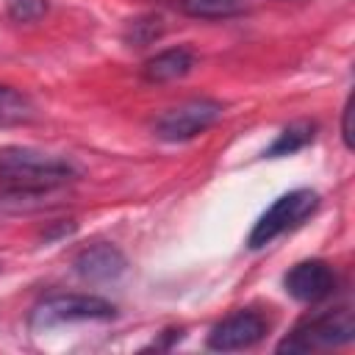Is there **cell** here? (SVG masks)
<instances>
[{
    "label": "cell",
    "instance_id": "cell-1",
    "mask_svg": "<svg viewBox=\"0 0 355 355\" xmlns=\"http://www.w3.org/2000/svg\"><path fill=\"white\" fill-rule=\"evenodd\" d=\"M78 178L69 158L42 153L36 147H0V183L17 191H55Z\"/></svg>",
    "mask_w": 355,
    "mask_h": 355
},
{
    "label": "cell",
    "instance_id": "cell-2",
    "mask_svg": "<svg viewBox=\"0 0 355 355\" xmlns=\"http://www.w3.org/2000/svg\"><path fill=\"white\" fill-rule=\"evenodd\" d=\"M355 338V319L347 305L336 311H322L316 316H308L300 322L280 344L277 352H313V349H330L344 347Z\"/></svg>",
    "mask_w": 355,
    "mask_h": 355
},
{
    "label": "cell",
    "instance_id": "cell-3",
    "mask_svg": "<svg viewBox=\"0 0 355 355\" xmlns=\"http://www.w3.org/2000/svg\"><path fill=\"white\" fill-rule=\"evenodd\" d=\"M116 316V308L94 294H53L33 305L28 324L31 330H50L69 322H108Z\"/></svg>",
    "mask_w": 355,
    "mask_h": 355
},
{
    "label": "cell",
    "instance_id": "cell-4",
    "mask_svg": "<svg viewBox=\"0 0 355 355\" xmlns=\"http://www.w3.org/2000/svg\"><path fill=\"white\" fill-rule=\"evenodd\" d=\"M319 205V194L313 189H294L283 197H277L263 214L261 219L255 222L250 239H247V247L250 250H261L266 247L269 241H275L280 233L297 227L300 222H305Z\"/></svg>",
    "mask_w": 355,
    "mask_h": 355
},
{
    "label": "cell",
    "instance_id": "cell-5",
    "mask_svg": "<svg viewBox=\"0 0 355 355\" xmlns=\"http://www.w3.org/2000/svg\"><path fill=\"white\" fill-rule=\"evenodd\" d=\"M222 111H225L222 103L211 97H194L178 103L155 119V136L164 141H189L202 130H208L211 125H216Z\"/></svg>",
    "mask_w": 355,
    "mask_h": 355
},
{
    "label": "cell",
    "instance_id": "cell-6",
    "mask_svg": "<svg viewBox=\"0 0 355 355\" xmlns=\"http://www.w3.org/2000/svg\"><path fill=\"white\" fill-rule=\"evenodd\" d=\"M266 319L258 311H236L225 316L214 330L208 333V349L216 352H236V349H250L266 336Z\"/></svg>",
    "mask_w": 355,
    "mask_h": 355
},
{
    "label": "cell",
    "instance_id": "cell-7",
    "mask_svg": "<svg viewBox=\"0 0 355 355\" xmlns=\"http://www.w3.org/2000/svg\"><path fill=\"white\" fill-rule=\"evenodd\" d=\"M286 291L300 302H319L333 294L336 288V272L327 261H300L294 263L283 277Z\"/></svg>",
    "mask_w": 355,
    "mask_h": 355
},
{
    "label": "cell",
    "instance_id": "cell-8",
    "mask_svg": "<svg viewBox=\"0 0 355 355\" xmlns=\"http://www.w3.org/2000/svg\"><path fill=\"white\" fill-rule=\"evenodd\" d=\"M128 269V261L125 255L114 247V244H94V247H86L78 252L75 258V272L83 277V280H92V283H108V280H116L122 277Z\"/></svg>",
    "mask_w": 355,
    "mask_h": 355
},
{
    "label": "cell",
    "instance_id": "cell-9",
    "mask_svg": "<svg viewBox=\"0 0 355 355\" xmlns=\"http://www.w3.org/2000/svg\"><path fill=\"white\" fill-rule=\"evenodd\" d=\"M194 61L197 58L189 47H169V50H161L158 55H153L150 61H144L141 75L150 83H169V80L189 75L194 69Z\"/></svg>",
    "mask_w": 355,
    "mask_h": 355
},
{
    "label": "cell",
    "instance_id": "cell-10",
    "mask_svg": "<svg viewBox=\"0 0 355 355\" xmlns=\"http://www.w3.org/2000/svg\"><path fill=\"white\" fill-rule=\"evenodd\" d=\"M316 136V125L311 119H297L288 128L280 130V136L266 147V158H280V155H291L297 150H302L305 144H311Z\"/></svg>",
    "mask_w": 355,
    "mask_h": 355
},
{
    "label": "cell",
    "instance_id": "cell-11",
    "mask_svg": "<svg viewBox=\"0 0 355 355\" xmlns=\"http://www.w3.org/2000/svg\"><path fill=\"white\" fill-rule=\"evenodd\" d=\"M180 8L194 19H227L247 8V0H180Z\"/></svg>",
    "mask_w": 355,
    "mask_h": 355
},
{
    "label": "cell",
    "instance_id": "cell-12",
    "mask_svg": "<svg viewBox=\"0 0 355 355\" xmlns=\"http://www.w3.org/2000/svg\"><path fill=\"white\" fill-rule=\"evenodd\" d=\"M33 119V103L11 86H0V125H19Z\"/></svg>",
    "mask_w": 355,
    "mask_h": 355
},
{
    "label": "cell",
    "instance_id": "cell-13",
    "mask_svg": "<svg viewBox=\"0 0 355 355\" xmlns=\"http://www.w3.org/2000/svg\"><path fill=\"white\" fill-rule=\"evenodd\" d=\"M161 31H164V25H161V17H153V14H147V17H139V19H133L130 25H128V31H125V39L130 42V44H150L153 39H158L161 36Z\"/></svg>",
    "mask_w": 355,
    "mask_h": 355
},
{
    "label": "cell",
    "instance_id": "cell-14",
    "mask_svg": "<svg viewBox=\"0 0 355 355\" xmlns=\"http://www.w3.org/2000/svg\"><path fill=\"white\" fill-rule=\"evenodd\" d=\"M6 11L14 22H36L47 14V0H6Z\"/></svg>",
    "mask_w": 355,
    "mask_h": 355
},
{
    "label": "cell",
    "instance_id": "cell-15",
    "mask_svg": "<svg viewBox=\"0 0 355 355\" xmlns=\"http://www.w3.org/2000/svg\"><path fill=\"white\" fill-rule=\"evenodd\" d=\"M341 139H344L347 150H352V100H347V105H344V116H341Z\"/></svg>",
    "mask_w": 355,
    "mask_h": 355
}]
</instances>
